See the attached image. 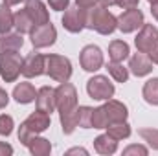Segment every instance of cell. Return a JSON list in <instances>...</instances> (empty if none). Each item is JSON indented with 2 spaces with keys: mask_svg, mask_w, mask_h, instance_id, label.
<instances>
[{
  "mask_svg": "<svg viewBox=\"0 0 158 156\" xmlns=\"http://www.w3.org/2000/svg\"><path fill=\"white\" fill-rule=\"evenodd\" d=\"M74 153H83V154H86L85 149H72V151H68V154H74Z\"/></svg>",
  "mask_w": 158,
  "mask_h": 156,
  "instance_id": "obj_42",
  "label": "cell"
},
{
  "mask_svg": "<svg viewBox=\"0 0 158 156\" xmlns=\"http://www.w3.org/2000/svg\"><path fill=\"white\" fill-rule=\"evenodd\" d=\"M61 125H63L64 134H72L77 127V109L68 110V112H61Z\"/></svg>",
  "mask_w": 158,
  "mask_h": 156,
  "instance_id": "obj_26",
  "label": "cell"
},
{
  "mask_svg": "<svg viewBox=\"0 0 158 156\" xmlns=\"http://www.w3.org/2000/svg\"><path fill=\"white\" fill-rule=\"evenodd\" d=\"M7 103H9V96H7V92H6V90H2V88H0V109H4Z\"/></svg>",
  "mask_w": 158,
  "mask_h": 156,
  "instance_id": "obj_36",
  "label": "cell"
},
{
  "mask_svg": "<svg viewBox=\"0 0 158 156\" xmlns=\"http://www.w3.org/2000/svg\"><path fill=\"white\" fill-rule=\"evenodd\" d=\"M4 2H6L7 6H17V4H20L22 0H4Z\"/></svg>",
  "mask_w": 158,
  "mask_h": 156,
  "instance_id": "obj_41",
  "label": "cell"
},
{
  "mask_svg": "<svg viewBox=\"0 0 158 156\" xmlns=\"http://www.w3.org/2000/svg\"><path fill=\"white\" fill-rule=\"evenodd\" d=\"M147 2H151V4H153V2H156V0H147Z\"/></svg>",
  "mask_w": 158,
  "mask_h": 156,
  "instance_id": "obj_43",
  "label": "cell"
},
{
  "mask_svg": "<svg viewBox=\"0 0 158 156\" xmlns=\"http://www.w3.org/2000/svg\"><path fill=\"white\" fill-rule=\"evenodd\" d=\"M147 55H149V59L153 61V64H158V44L149 51V53H147Z\"/></svg>",
  "mask_w": 158,
  "mask_h": 156,
  "instance_id": "obj_37",
  "label": "cell"
},
{
  "mask_svg": "<svg viewBox=\"0 0 158 156\" xmlns=\"http://www.w3.org/2000/svg\"><path fill=\"white\" fill-rule=\"evenodd\" d=\"M11 153H13V147L4 143V142H0V154H11Z\"/></svg>",
  "mask_w": 158,
  "mask_h": 156,
  "instance_id": "obj_38",
  "label": "cell"
},
{
  "mask_svg": "<svg viewBox=\"0 0 158 156\" xmlns=\"http://www.w3.org/2000/svg\"><path fill=\"white\" fill-rule=\"evenodd\" d=\"M22 44V33H4L0 37V51H19Z\"/></svg>",
  "mask_w": 158,
  "mask_h": 156,
  "instance_id": "obj_19",
  "label": "cell"
},
{
  "mask_svg": "<svg viewBox=\"0 0 158 156\" xmlns=\"http://www.w3.org/2000/svg\"><path fill=\"white\" fill-rule=\"evenodd\" d=\"M13 28V13L9 9V6L4 2L0 4V35L7 33Z\"/></svg>",
  "mask_w": 158,
  "mask_h": 156,
  "instance_id": "obj_25",
  "label": "cell"
},
{
  "mask_svg": "<svg viewBox=\"0 0 158 156\" xmlns=\"http://www.w3.org/2000/svg\"><path fill=\"white\" fill-rule=\"evenodd\" d=\"M86 28H90L101 35H110L118 28V20L107 7L92 6L86 9Z\"/></svg>",
  "mask_w": 158,
  "mask_h": 156,
  "instance_id": "obj_1",
  "label": "cell"
},
{
  "mask_svg": "<svg viewBox=\"0 0 158 156\" xmlns=\"http://www.w3.org/2000/svg\"><path fill=\"white\" fill-rule=\"evenodd\" d=\"M107 70H109V74L112 76V79L118 81V83H125V81L129 79V70H127L121 63L110 61V63L107 64Z\"/></svg>",
  "mask_w": 158,
  "mask_h": 156,
  "instance_id": "obj_27",
  "label": "cell"
},
{
  "mask_svg": "<svg viewBox=\"0 0 158 156\" xmlns=\"http://www.w3.org/2000/svg\"><path fill=\"white\" fill-rule=\"evenodd\" d=\"M153 149H158V129H140L138 132Z\"/></svg>",
  "mask_w": 158,
  "mask_h": 156,
  "instance_id": "obj_29",
  "label": "cell"
},
{
  "mask_svg": "<svg viewBox=\"0 0 158 156\" xmlns=\"http://www.w3.org/2000/svg\"><path fill=\"white\" fill-rule=\"evenodd\" d=\"M30 37H31V44L35 48H48L57 39V30L52 22H46V24L35 26L30 31Z\"/></svg>",
  "mask_w": 158,
  "mask_h": 156,
  "instance_id": "obj_7",
  "label": "cell"
},
{
  "mask_svg": "<svg viewBox=\"0 0 158 156\" xmlns=\"http://www.w3.org/2000/svg\"><path fill=\"white\" fill-rule=\"evenodd\" d=\"M116 6L123 9H132V7H138V0H116Z\"/></svg>",
  "mask_w": 158,
  "mask_h": 156,
  "instance_id": "obj_34",
  "label": "cell"
},
{
  "mask_svg": "<svg viewBox=\"0 0 158 156\" xmlns=\"http://www.w3.org/2000/svg\"><path fill=\"white\" fill-rule=\"evenodd\" d=\"M28 147H30L31 154H37V156H44V154H50V153H52V145H50V142L44 140V138H37V134L30 140Z\"/></svg>",
  "mask_w": 158,
  "mask_h": 156,
  "instance_id": "obj_23",
  "label": "cell"
},
{
  "mask_svg": "<svg viewBox=\"0 0 158 156\" xmlns=\"http://www.w3.org/2000/svg\"><path fill=\"white\" fill-rule=\"evenodd\" d=\"M46 74L57 83H64L72 76V64L66 57L50 53L46 55Z\"/></svg>",
  "mask_w": 158,
  "mask_h": 156,
  "instance_id": "obj_3",
  "label": "cell"
},
{
  "mask_svg": "<svg viewBox=\"0 0 158 156\" xmlns=\"http://www.w3.org/2000/svg\"><path fill=\"white\" fill-rule=\"evenodd\" d=\"M46 72V57L40 55L37 51H31L28 53L24 59H22V68H20V74L24 77L31 79V77H39Z\"/></svg>",
  "mask_w": 158,
  "mask_h": 156,
  "instance_id": "obj_8",
  "label": "cell"
},
{
  "mask_svg": "<svg viewBox=\"0 0 158 156\" xmlns=\"http://www.w3.org/2000/svg\"><path fill=\"white\" fill-rule=\"evenodd\" d=\"M63 26L70 33H79L83 28H86V9L83 7H68L63 17Z\"/></svg>",
  "mask_w": 158,
  "mask_h": 156,
  "instance_id": "obj_10",
  "label": "cell"
},
{
  "mask_svg": "<svg viewBox=\"0 0 158 156\" xmlns=\"http://www.w3.org/2000/svg\"><path fill=\"white\" fill-rule=\"evenodd\" d=\"M48 127H50V114H46V112H42V110L37 109V112L30 114L24 123H20V129H19V140H20V143L28 147L30 140L35 134L46 130Z\"/></svg>",
  "mask_w": 158,
  "mask_h": 156,
  "instance_id": "obj_2",
  "label": "cell"
},
{
  "mask_svg": "<svg viewBox=\"0 0 158 156\" xmlns=\"http://www.w3.org/2000/svg\"><path fill=\"white\" fill-rule=\"evenodd\" d=\"M22 68V59L17 51H2L0 55V76L6 83L17 81Z\"/></svg>",
  "mask_w": 158,
  "mask_h": 156,
  "instance_id": "obj_4",
  "label": "cell"
},
{
  "mask_svg": "<svg viewBox=\"0 0 158 156\" xmlns=\"http://www.w3.org/2000/svg\"><path fill=\"white\" fill-rule=\"evenodd\" d=\"M123 154H125V156H129V154H142V156H145V154H147V149H145V147H142V145H129V147L123 151Z\"/></svg>",
  "mask_w": 158,
  "mask_h": 156,
  "instance_id": "obj_32",
  "label": "cell"
},
{
  "mask_svg": "<svg viewBox=\"0 0 158 156\" xmlns=\"http://www.w3.org/2000/svg\"><path fill=\"white\" fill-rule=\"evenodd\" d=\"M129 44L125 40H112L109 44V55H110V61H116V63H123L127 57H129Z\"/></svg>",
  "mask_w": 158,
  "mask_h": 156,
  "instance_id": "obj_21",
  "label": "cell"
},
{
  "mask_svg": "<svg viewBox=\"0 0 158 156\" xmlns=\"http://www.w3.org/2000/svg\"><path fill=\"white\" fill-rule=\"evenodd\" d=\"M107 134H110L114 140H125L131 136V127L125 119L123 121H112L107 125Z\"/></svg>",
  "mask_w": 158,
  "mask_h": 156,
  "instance_id": "obj_22",
  "label": "cell"
},
{
  "mask_svg": "<svg viewBox=\"0 0 158 156\" xmlns=\"http://www.w3.org/2000/svg\"><path fill=\"white\" fill-rule=\"evenodd\" d=\"M134 42H136L138 51L149 53V51L158 44V30L153 26V24H143Z\"/></svg>",
  "mask_w": 158,
  "mask_h": 156,
  "instance_id": "obj_12",
  "label": "cell"
},
{
  "mask_svg": "<svg viewBox=\"0 0 158 156\" xmlns=\"http://www.w3.org/2000/svg\"><path fill=\"white\" fill-rule=\"evenodd\" d=\"M35 103H37L39 110L46 112V114H52L57 109V105H55V90L50 88V86H42L40 90H37Z\"/></svg>",
  "mask_w": 158,
  "mask_h": 156,
  "instance_id": "obj_14",
  "label": "cell"
},
{
  "mask_svg": "<svg viewBox=\"0 0 158 156\" xmlns=\"http://www.w3.org/2000/svg\"><path fill=\"white\" fill-rule=\"evenodd\" d=\"M129 70H131V74H134L136 77H143V76H147V74L153 72V61L149 59L147 53L138 51V53H134V55L131 57V61H129Z\"/></svg>",
  "mask_w": 158,
  "mask_h": 156,
  "instance_id": "obj_13",
  "label": "cell"
},
{
  "mask_svg": "<svg viewBox=\"0 0 158 156\" xmlns=\"http://www.w3.org/2000/svg\"><path fill=\"white\" fill-rule=\"evenodd\" d=\"M48 4L53 11H63V9H68L70 0H48Z\"/></svg>",
  "mask_w": 158,
  "mask_h": 156,
  "instance_id": "obj_33",
  "label": "cell"
},
{
  "mask_svg": "<svg viewBox=\"0 0 158 156\" xmlns=\"http://www.w3.org/2000/svg\"><path fill=\"white\" fill-rule=\"evenodd\" d=\"M13 26L17 28L19 33H30L35 28V22L31 20V17L28 15L26 9H20L13 15Z\"/></svg>",
  "mask_w": 158,
  "mask_h": 156,
  "instance_id": "obj_20",
  "label": "cell"
},
{
  "mask_svg": "<svg viewBox=\"0 0 158 156\" xmlns=\"http://www.w3.org/2000/svg\"><path fill=\"white\" fill-rule=\"evenodd\" d=\"M92 127L94 129H107V117L103 112V107H98L92 110Z\"/></svg>",
  "mask_w": 158,
  "mask_h": 156,
  "instance_id": "obj_30",
  "label": "cell"
},
{
  "mask_svg": "<svg viewBox=\"0 0 158 156\" xmlns=\"http://www.w3.org/2000/svg\"><path fill=\"white\" fill-rule=\"evenodd\" d=\"M92 110L90 107H79L77 109V127L90 129L92 127Z\"/></svg>",
  "mask_w": 158,
  "mask_h": 156,
  "instance_id": "obj_28",
  "label": "cell"
},
{
  "mask_svg": "<svg viewBox=\"0 0 158 156\" xmlns=\"http://www.w3.org/2000/svg\"><path fill=\"white\" fill-rule=\"evenodd\" d=\"M98 4H99V6H103V7H110V6H114V4H116V0H98Z\"/></svg>",
  "mask_w": 158,
  "mask_h": 156,
  "instance_id": "obj_39",
  "label": "cell"
},
{
  "mask_svg": "<svg viewBox=\"0 0 158 156\" xmlns=\"http://www.w3.org/2000/svg\"><path fill=\"white\" fill-rule=\"evenodd\" d=\"M28 15L31 17V20L35 22V26H40V24H46L50 22V15H48V9L46 6L40 2V0H26V7Z\"/></svg>",
  "mask_w": 158,
  "mask_h": 156,
  "instance_id": "obj_15",
  "label": "cell"
},
{
  "mask_svg": "<svg viewBox=\"0 0 158 156\" xmlns=\"http://www.w3.org/2000/svg\"><path fill=\"white\" fill-rule=\"evenodd\" d=\"M13 97H15L17 103H22V105L31 103V101H35V97H37L35 86H33L31 83H20V84L15 86V90H13Z\"/></svg>",
  "mask_w": 158,
  "mask_h": 156,
  "instance_id": "obj_17",
  "label": "cell"
},
{
  "mask_svg": "<svg viewBox=\"0 0 158 156\" xmlns=\"http://www.w3.org/2000/svg\"><path fill=\"white\" fill-rule=\"evenodd\" d=\"M143 99L149 103V105H158V77L149 79L145 84H143Z\"/></svg>",
  "mask_w": 158,
  "mask_h": 156,
  "instance_id": "obj_24",
  "label": "cell"
},
{
  "mask_svg": "<svg viewBox=\"0 0 158 156\" xmlns=\"http://www.w3.org/2000/svg\"><path fill=\"white\" fill-rule=\"evenodd\" d=\"M94 149L99 154H112L118 149V140H114L110 134H101L94 140Z\"/></svg>",
  "mask_w": 158,
  "mask_h": 156,
  "instance_id": "obj_18",
  "label": "cell"
},
{
  "mask_svg": "<svg viewBox=\"0 0 158 156\" xmlns=\"http://www.w3.org/2000/svg\"><path fill=\"white\" fill-rule=\"evenodd\" d=\"M76 2H77L79 7H83V9H88V7L96 6V2H98V0H76Z\"/></svg>",
  "mask_w": 158,
  "mask_h": 156,
  "instance_id": "obj_35",
  "label": "cell"
},
{
  "mask_svg": "<svg viewBox=\"0 0 158 156\" xmlns=\"http://www.w3.org/2000/svg\"><path fill=\"white\" fill-rule=\"evenodd\" d=\"M103 112L107 117V125L112 121H123V119H127V114H129L127 107L116 99H107V103L103 105Z\"/></svg>",
  "mask_w": 158,
  "mask_h": 156,
  "instance_id": "obj_16",
  "label": "cell"
},
{
  "mask_svg": "<svg viewBox=\"0 0 158 156\" xmlns=\"http://www.w3.org/2000/svg\"><path fill=\"white\" fill-rule=\"evenodd\" d=\"M55 105L59 112H68L77 109V92L68 81L61 83L59 88H55Z\"/></svg>",
  "mask_w": 158,
  "mask_h": 156,
  "instance_id": "obj_6",
  "label": "cell"
},
{
  "mask_svg": "<svg viewBox=\"0 0 158 156\" xmlns=\"http://www.w3.org/2000/svg\"><path fill=\"white\" fill-rule=\"evenodd\" d=\"M116 20H118V30L121 33H132V31H136L138 28H142L145 24L143 22V13L138 7L125 9Z\"/></svg>",
  "mask_w": 158,
  "mask_h": 156,
  "instance_id": "obj_9",
  "label": "cell"
},
{
  "mask_svg": "<svg viewBox=\"0 0 158 156\" xmlns=\"http://www.w3.org/2000/svg\"><path fill=\"white\" fill-rule=\"evenodd\" d=\"M151 13H153V17L158 20V0L156 2H153V6H151Z\"/></svg>",
  "mask_w": 158,
  "mask_h": 156,
  "instance_id": "obj_40",
  "label": "cell"
},
{
  "mask_svg": "<svg viewBox=\"0 0 158 156\" xmlns=\"http://www.w3.org/2000/svg\"><path fill=\"white\" fill-rule=\"evenodd\" d=\"M79 63L83 66V70L86 72H96L103 66V53L98 46L94 44H88L81 50V55H79Z\"/></svg>",
  "mask_w": 158,
  "mask_h": 156,
  "instance_id": "obj_11",
  "label": "cell"
},
{
  "mask_svg": "<svg viewBox=\"0 0 158 156\" xmlns=\"http://www.w3.org/2000/svg\"><path fill=\"white\" fill-rule=\"evenodd\" d=\"M86 92L92 99L98 101H107L114 96V84L105 76H94L86 83Z\"/></svg>",
  "mask_w": 158,
  "mask_h": 156,
  "instance_id": "obj_5",
  "label": "cell"
},
{
  "mask_svg": "<svg viewBox=\"0 0 158 156\" xmlns=\"http://www.w3.org/2000/svg\"><path fill=\"white\" fill-rule=\"evenodd\" d=\"M13 130V117L7 116V114H2L0 116V134L2 136H9Z\"/></svg>",
  "mask_w": 158,
  "mask_h": 156,
  "instance_id": "obj_31",
  "label": "cell"
}]
</instances>
